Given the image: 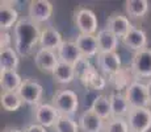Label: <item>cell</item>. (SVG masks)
<instances>
[{"label":"cell","mask_w":151,"mask_h":132,"mask_svg":"<svg viewBox=\"0 0 151 132\" xmlns=\"http://www.w3.org/2000/svg\"><path fill=\"white\" fill-rule=\"evenodd\" d=\"M40 25L33 23L29 17H21L13 28L14 49L20 57H29L33 54L41 37Z\"/></svg>","instance_id":"1"},{"label":"cell","mask_w":151,"mask_h":132,"mask_svg":"<svg viewBox=\"0 0 151 132\" xmlns=\"http://www.w3.org/2000/svg\"><path fill=\"white\" fill-rule=\"evenodd\" d=\"M59 115L72 116L79 107V96L72 90H59L53 96V103Z\"/></svg>","instance_id":"2"},{"label":"cell","mask_w":151,"mask_h":132,"mask_svg":"<svg viewBox=\"0 0 151 132\" xmlns=\"http://www.w3.org/2000/svg\"><path fill=\"white\" fill-rule=\"evenodd\" d=\"M17 94L20 95L22 103L29 106H38L42 103V96H43V87L38 81L33 78H27L22 81L20 89L17 90Z\"/></svg>","instance_id":"3"},{"label":"cell","mask_w":151,"mask_h":132,"mask_svg":"<svg viewBox=\"0 0 151 132\" xmlns=\"http://www.w3.org/2000/svg\"><path fill=\"white\" fill-rule=\"evenodd\" d=\"M74 23L76 25L78 31H79V34H93V36H96L99 21L93 11L83 7L78 8L74 12Z\"/></svg>","instance_id":"4"},{"label":"cell","mask_w":151,"mask_h":132,"mask_svg":"<svg viewBox=\"0 0 151 132\" xmlns=\"http://www.w3.org/2000/svg\"><path fill=\"white\" fill-rule=\"evenodd\" d=\"M125 95L130 104V108H145L149 107V94L146 83L139 81H133L127 85Z\"/></svg>","instance_id":"5"},{"label":"cell","mask_w":151,"mask_h":132,"mask_svg":"<svg viewBox=\"0 0 151 132\" xmlns=\"http://www.w3.org/2000/svg\"><path fill=\"white\" fill-rule=\"evenodd\" d=\"M130 132H149L151 130V110L150 107L132 108L126 116Z\"/></svg>","instance_id":"6"},{"label":"cell","mask_w":151,"mask_h":132,"mask_svg":"<svg viewBox=\"0 0 151 132\" xmlns=\"http://www.w3.org/2000/svg\"><path fill=\"white\" fill-rule=\"evenodd\" d=\"M53 15V3L49 0H33L29 3L28 17L36 24L47 21Z\"/></svg>","instance_id":"7"},{"label":"cell","mask_w":151,"mask_h":132,"mask_svg":"<svg viewBox=\"0 0 151 132\" xmlns=\"http://www.w3.org/2000/svg\"><path fill=\"white\" fill-rule=\"evenodd\" d=\"M132 70L137 77L151 78V49L145 48L135 52L132 60Z\"/></svg>","instance_id":"8"},{"label":"cell","mask_w":151,"mask_h":132,"mask_svg":"<svg viewBox=\"0 0 151 132\" xmlns=\"http://www.w3.org/2000/svg\"><path fill=\"white\" fill-rule=\"evenodd\" d=\"M59 118V112L57 108L50 103H40L34 107V120L37 124L42 125L45 128L54 127Z\"/></svg>","instance_id":"9"},{"label":"cell","mask_w":151,"mask_h":132,"mask_svg":"<svg viewBox=\"0 0 151 132\" xmlns=\"http://www.w3.org/2000/svg\"><path fill=\"white\" fill-rule=\"evenodd\" d=\"M59 58H58L57 52L53 50H46V49H38L34 53V63H36L37 69L40 71L45 73V74L53 75L54 69L57 67Z\"/></svg>","instance_id":"10"},{"label":"cell","mask_w":151,"mask_h":132,"mask_svg":"<svg viewBox=\"0 0 151 132\" xmlns=\"http://www.w3.org/2000/svg\"><path fill=\"white\" fill-rule=\"evenodd\" d=\"M97 66L105 75H117L121 70V55L117 52L100 53L96 57Z\"/></svg>","instance_id":"11"},{"label":"cell","mask_w":151,"mask_h":132,"mask_svg":"<svg viewBox=\"0 0 151 132\" xmlns=\"http://www.w3.org/2000/svg\"><path fill=\"white\" fill-rule=\"evenodd\" d=\"M78 123H79V128L82 130V132H103L105 130V124H106L91 108L84 111L79 116Z\"/></svg>","instance_id":"12"},{"label":"cell","mask_w":151,"mask_h":132,"mask_svg":"<svg viewBox=\"0 0 151 132\" xmlns=\"http://www.w3.org/2000/svg\"><path fill=\"white\" fill-rule=\"evenodd\" d=\"M132 28H133V24L130 23L129 17L124 16V15H121V13L110 15L108 17V20H106V29L113 32V33L121 40L129 33Z\"/></svg>","instance_id":"13"},{"label":"cell","mask_w":151,"mask_h":132,"mask_svg":"<svg viewBox=\"0 0 151 132\" xmlns=\"http://www.w3.org/2000/svg\"><path fill=\"white\" fill-rule=\"evenodd\" d=\"M63 37L59 32L53 26H46L41 31V37H40V49H46V50L57 52L59 46L63 42Z\"/></svg>","instance_id":"14"},{"label":"cell","mask_w":151,"mask_h":132,"mask_svg":"<svg viewBox=\"0 0 151 132\" xmlns=\"http://www.w3.org/2000/svg\"><path fill=\"white\" fill-rule=\"evenodd\" d=\"M122 44L127 49L134 52H139L146 48L147 45V34L143 29L133 26L130 32L122 39Z\"/></svg>","instance_id":"15"},{"label":"cell","mask_w":151,"mask_h":132,"mask_svg":"<svg viewBox=\"0 0 151 132\" xmlns=\"http://www.w3.org/2000/svg\"><path fill=\"white\" fill-rule=\"evenodd\" d=\"M57 54L60 62H66V63H70V65H75L83 57L79 48H78L76 42L75 41H70V40L63 41L62 45L57 50Z\"/></svg>","instance_id":"16"},{"label":"cell","mask_w":151,"mask_h":132,"mask_svg":"<svg viewBox=\"0 0 151 132\" xmlns=\"http://www.w3.org/2000/svg\"><path fill=\"white\" fill-rule=\"evenodd\" d=\"M78 48L83 57L86 58H92L99 55V44H97V37L93 34H78L76 40Z\"/></svg>","instance_id":"17"},{"label":"cell","mask_w":151,"mask_h":132,"mask_svg":"<svg viewBox=\"0 0 151 132\" xmlns=\"http://www.w3.org/2000/svg\"><path fill=\"white\" fill-rule=\"evenodd\" d=\"M19 12L13 5H9L7 1H1L0 5V29L1 32H8L11 28H14L19 23Z\"/></svg>","instance_id":"18"},{"label":"cell","mask_w":151,"mask_h":132,"mask_svg":"<svg viewBox=\"0 0 151 132\" xmlns=\"http://www.w3.org/2000/svg\"><path fill=\"white\" fill-rule=\"evenodd\" d=\"M20 63V55L12 46L0 49V73L1 71H17Z\"/></svg>","instance_id":"19"},{"label":"cell","mask_w":151,"mask_h":132,"mask_svg":"<svg viewBox=\"0 0 151 132\" xmlns=\"http://www.w3.org/2000/svg\"><path fill=\"white\" fill-rule=\"evenodd\" d=\"M110 107H112V118H126L130 112V104L126 95L122 93H112L109 95Z\"/></svg>","instance_id":"20"},{"label":"cell","mask_w":151,"mask_h":132,"mask_svg":"<svg viewBox=\"0 0 151 132\" xmlns=\"http://www.w3.org/2000/svg\"><path fill=\"white\" fill-rule=\"evenodd\" d=\"M97 44H99V52L100 53H112L117 50L118 46V37L109 29H101L97 32ZM99 53V54H100Z\"/></svg>","instance_id":"21"},{"label":"cell","mask_w":151,"mask_h":132,"mask_svg":"<svg viewBox=\"0 0 151 132\" xmlns=\"http://www.w3.org/2000/svg\"><path fill=\"white\" fill-rule=\"evenodd\" d=\"M53 78L57 83L60 85H68L76 78V74H75V67L74 65H70V63L66 62H58L57 67L53 71Z\"/></svg>","instance_id":"22"},{"label":"cell","mask_w":151,"mask_h":132,"mask_svg":"<svg viewBox=\"0 0 151 132\" xmlns=\"http://www.w3.org/2000/svg\"><path fill=\"white\" fill-rule=\"evenodd\" d=\"M91 110L97 116H100L104 122H108L109 119H112V107H110L109 96L106 95H97L92 102Z\"/></svg>","instance_id":"23"},{"label":"cell","mask_w":151,"mask_h":132,"mask_svg":"<svg viewBox=\"0 0 151 132\" xmlns=\"http://www.w3.org/2000/svg\"><path fill=\"white\" fill-rule=\"evenodd\" d=\"M125 9L132 19H142L147 15L150 9V3L147 0H126Z\"/></svg>","instance_id":"24"},{"label":"cell","mask_w":151,"mask_h":132,"mask_svg":"<svg viewBox=\"0 0 151 132\" xmlns=\"http://www.w3.org/2000/svg\"><path fill=\"white\" fill-rule=\"evenodd\" d=\"M21 75L17 71H1L0 73V86L3 91H17L21 86Z\"/></svg>","instance_id":"25"},{"label":"cell","mask_w":151,"mask_h":132,"mask_svg":"<svg viewBox=\"0 0 151 132\" xmlns=\"http://www.w3.org/2000/svg\"><path fill=\"white\" fill-rule=\"evenodd\" d=\"M0 103L5 111H17L22 104V101L17 91H3L0 96Z\"/></svg>","instance_id":"26"},{"label":"cell","mask_w":151,"mask_h":132,"mask_svg":"<svg viewBox=\"0 0 151 132\" xmlns=\"http://www.w3.org/2000/svg\"><path fill=\"white\" fill-rule=\"evenodd\" d=\"M55 132H79V123L72 119V116L59 115L54 125Z\"/></svg>","instance_id":"27"},{"label":"cell","mask_w":151,"mask_h":132,"mask_svg":"<svg viewBox=\"0 0 151 132\" xmlns=\"http://www.w3.org/2000/svg\"><path fill=\"white\" fill-rule=\"evenodd\" d=\"M104 132H130L126 118H112L106 122Z\"/></svg>","instance_id":"28"},{"label":"cell","mask_w":151,"mask_h":132,"mask_svg":"<svg viewBox=\"0 0 151 132\" xmlns=\"http://www.w3.org/2000/svg\"><path fill=\"white\" fill-rule=\"evenodd\" d=\"M74 67H75V74H76V79H79V81H80V79H82L84 75H86L87 73H88L93 66H92L91 62H89V58L82 57V58H80V60L74 65Z\"/></svg>","instance_id":"29"},{"label":"cell","mask_w":151,"mask_h":132,"mask_svg":"<svg viewBox=\"0 0 151 132\" xmlns=\"http://www.w3.org/2000/svg\"><path fill=\"white\" fill-rule=\"evenodd\" d=\"M22 131H24V132H47L45 127H42V125L37 124V123H33V124L27 125V127H25Z\"/></svg>","instance_id":"30"},{"label":"cell","mask_w":151,"mask_h":132,"mask_svg":"<svg viewBox=\"0 0 151 132\" xmlns=\"http://www.w3.org/2000/svg\"><path fill=\"white\" fill-rule=\"evenodd\" d=\"M11 37L7 32H1V48H8L11 46Z\"/></svg>","instance_id":"31"},{"label":"cell","mask_w":151,"mask_h":132,"mask_svg":"<svg viewBox=\"0 0 151 132\" xmlns=\"http://www.w3.org/2000/svg\"><path fill=\"white\" fill-rule=\"evenodd\" d=\"M3 132H24V131L19 130V128H14V127H7V128H4Z\"/></svg>","instance_id":"32"},{"label":"cell","mask_w":151,"mask_h":132,"mask_svg":"<svg viewBox=\"0 0 151 132\" xmlns=\"http://www.w3.org/2000/svg\"><path fill=\"white\" fill-rule=\"evenodd\" d=\"M146 86H147V94H149V102L151 106V79L146 83Z\"/></svg>","instance_id":"33"}]
</instances>
